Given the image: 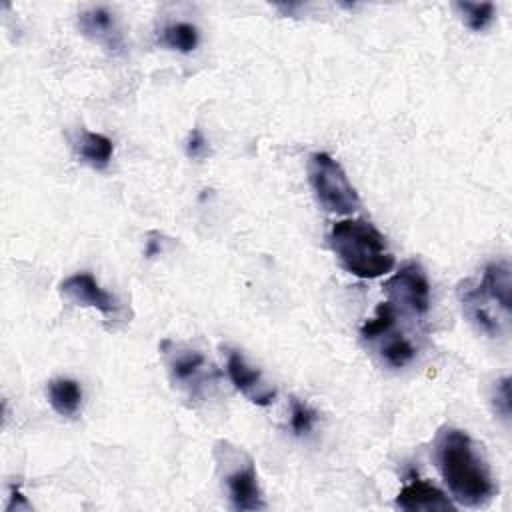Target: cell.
Masks as SVG:
<instances>
[{"instance_id":"6da1fadb","label":"cell","mask_w":512,"mask_h":512,"mask_svg":"<svg viewBox=\"0 0 512 512\" xmlns=\"http://www.w3.org/2000/svg\"><path fill=\"white\" fill-rule=\"evenodd\" d=\"M432 458L450 496L460 506L482 508L496 496L490 466L464 430L442 426L432 442Z\"/></svg>"},{"instance_id":"7a4b0ae2","label":"cell","mask_w":512,"mask_h":512,"mask_svg":"<svg viewBox=\"0 0 512 512\" xmlns=\"http://www.w3.org/2000/svg\"><path fill=\"white\" fill-rule=\"evenodd\" d=\"M464 316L478 332L496 338L508 332L512 306V278L506 262H490L474 278L458 284Z\"/></svg>"},{"instance_id":"3957f363","label":"cell","mask_w":512,"mask_h":512,"mask_svg":"<svg viewBox=\"0 0 512 512\" xmlns=\"http://www.w3.org/2000/svg\"><path fill=\"white\" fill-rule=\"evenodd\" d=\"M330 248L340 266L358 278H378L394 268L386 238L362 218H344L332 224Z\"/></svg>"},{"instance_id":"277c9868","label":"cell","mask_w":512,"mask_h":512,"mask_svg":"<svg viewBox=\"0 0 512 512\" xmlns=\"http://www.w3.org/2000/svg\"><path fill=\"white\" fill-rule=\"evenodd\" d=\"M396 324L398 310L386 300L380 302L374 316L362 324L360 336L362 342L370 346L386 366L404 368L416 358V344L404 332H398Z\"/></svg>"},{"instance_id":"5b68a950","label":"cell","mask_w":512,"mask_h":512,"mask_svg":"<svg viewBox=\"0 0 512 512\" xmlns=\"http://www.w3.org/2000/svg\"><path fill=\"white\" fill-rule=\"evenodd\" d=\"M308 180L318 204L326 212L352 214L360 206V196L350 184L344 168L326 152H314L308 158Z\"/></svg>"},{"instance_id":"8992f818","label":"cell","mask_w":512,"mask_h":512,"mask_svg":"<svg viewBox=\"0 0 512 512\" xmlns=\"http://www.w3.org/2000/svg\"><path fill=\"white\" fill-rule=\"evenodd\" d=\"M160 348L168 366L170 380L190 398H204L218 382L214 364L200 350L172 340H164Z\"/></svg>"},{"instance_id":"52a82bcc","label":"cell","mask_w":512,"mask_h":512,"mask_svg":"<svg viewBox=\"0 0 512 512\" xmlns=\"http://www.w3.org/2000/svg\"><path fill=\"white\" fill-rule=\"evenodd\" d=\"M384 292L394 308L414 318H424L430 310V280L420 262H406L384 282Z\"/></svg>"},{"instance_id":"ba28073f","label":"cell","mask_w":512,"mask_h":512,"mask_svg":"<svg viewBox=\"0 0 512 512\" xmlns=\"http://www.w3.org/2000/svg\"><path fill=\"white\" fill-rule=\"evenodd\" d=\"M232 460H234V466L232 468L226 466V474H224V486H226V494L232 508L238 512L266 508L252 458L246 456L242 450L232 448Z\"/></svg>"},{"instance_id":"9c48e42d","label":"cell","mask_w":512,"mask_h":512,"mask_svg":"<svg viewBox=\"0 0 512 512\" xmlns=\"http://www.w3.org/2000/svg\"><path fill=\"white\" fill-rule=\"evenodd\" d=\"M60 294L78 306L96 308L106 318H114L120 312L118 300L106 292L90 272H76L60 282Z\"/></svg>"},{"instance_id":"30bf717a","label":"cell","mask_w":512,"mask_h":512,"mask_svg":"<svg viewBox=\"0 0 512 512\" xmlns=\"http://www.w3.org/2000/svg\"><path fill=\"white\" fill-rule=\"evenodd\" d=\"M226 372L234 388L244 394L256 406H268L276 398V388L268 384L262 372L246 362V358L238 350H228L226 356Z\"/></svg>"},{"instance_id":"8fae6325","label":"cell","mask_w":512,"mask_h":512,"mask_svg":"<svg viewBox=\"0 0 512 512\" xmlns=\"http://www.w3.org/2000/svg\"><path fill=\"white\" fill-rule=\"evenodd\" d=\"M396 508L406 512H436V510H454V504L448 500V496L436 488L434 484L414 476L410 482L404 484V488L396 496Z\"/></svg>"},{"instance_id":"7c38bea8","label":"cell","mask_w":512,"mask_h":512,"mask_svg":"<svg viewBox=\"0 0 512 512\" xmlns=\"http://www.w3.org/2000/svg\"><path fill=\"white\" fill-rule=\"evenodd\" d=\"M78 26L84 36L94 40L96 44L118 50L122 46V34L114 14L104 6H94L78 14Z\"/></svg>"},{"instance_id":"4fadbf2b","label":"cell","mask_w":512,"mask_h":512,"mask_svg":"<svg viewBox=\"0 0 512 512\" xmlns=\"http://www.w3.org/2000/svg\"><path fill=\"white\" fill-rule=\"evenodd\" d=\"M78 158L94 170H104L114 154V144L108 136L98 132H82L74 144Z\"/></svg>"},{"instance_id":"5bb4252c","label":"cell","mask_w":512,"mask_h":512,"mask_svg":"<svg viewBox=\"0 0 512 512\" xmlns=\"http://www.w3.org/2000/svg\"><path fill=\"white\" fill-rule=\"evenodd\" d=\"M48 402L60 416H74L82 404V388L72 378H54L46 388Z\"/></svg>"},{"instance_id":"9a60e30c","label":"cell","mask_w":512,"mask_h":512,"mask_svg":"<svg viewBox=\"0 0 512 512\" xmlns=\"http://www.w3.org/2000/svg\"><path fill=\"white\" fill-rule=\"evenodd\" d=\"M160 42L170 50L188 54L198 46V28L190 22H170L160 30Z\"/></svg>"},{"instance_id":"2e32d148","label":"cell","mask_w":512,"mask_h":512,"mask_svg":"<svg viewBox=\"0 0 512 512\" xmlns=\"http://www.w3.org/2000/svg\"><path fill=\"white\" fill-rule=\"evenodd\" d=\"M454 8L462 16V22L474 32L488 28L490 22L494 20V4L492 2H456Z\"/></svg>"},{"instance_id":"e0dca14e","label":"cell","mask_w":512,"mask_h":512,"mask_svg":"<svg viewBox=\"0 0 512 512\" xmlns=\"http://www.w3.org/2000/svg\"><path fill=\"white\" fill-rule=\"evenodd\" d=\"M316 420H318L316 410H312L306 402H302L298 398L290 400V428L296 436L310 434Z\"/></svg>"},{"instance_id":"ac0fdd59","label":"cell","mask_w":512,"mask_h":512,"mask_svg":"<svg viewBox=\"0 0 512 512\" xmlns=\"http://www.w3.org/2000/svg\"><path fill=\"white\" fill-rule=\"evenodd\" d=\"M492 406H494V412L504 422L510 420V378L508 376H504L496 382L494 394H492Z\"/></svg>"},{"instance_id":"d6986e66","label":"cell","mask_w":512,"mask_h":512,"mask_svg":"<svg viewBox=\"0 0 512 512\" xmlns=\"http://www.w3.org/2000/svg\"><path fill=\"white\" fill-rule=\"evenodd\" d=\"M204 152H206V140H204L202 132L198 128H194L186 142V154L190 158H200V156H204Z\"/></svg>"},{"instance_id":"ffe728a7","label":"cell","mask_w":512,"mask_h":512,"mask_svg":"<svg viewBox=\"0 0 512 512\" xmlns=\"http://www.w3.org/2000/svg\"><path fill=\"white\" fill-rule=\"evenodd\" d=\"M30 510V504L26 502V498L20 494V490H18V486H12L10 488V502H8V506H6V510L10 512V510Z\"/></svg>"}]
</instances>
